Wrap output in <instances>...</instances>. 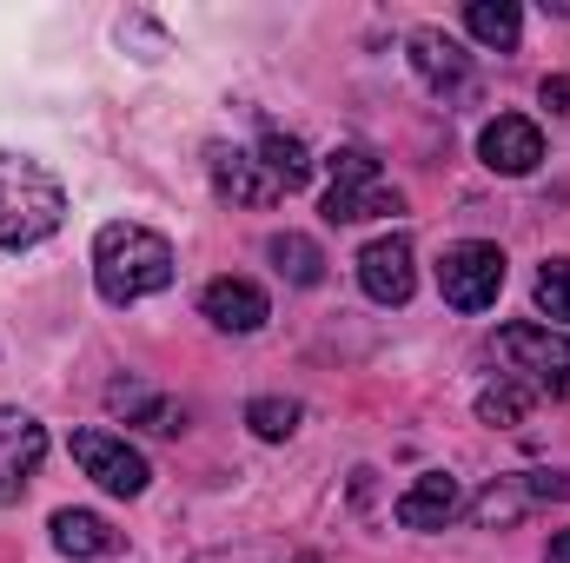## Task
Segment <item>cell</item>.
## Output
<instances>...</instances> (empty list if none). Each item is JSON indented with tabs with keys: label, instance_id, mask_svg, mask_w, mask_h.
I'll use <instances>...</instances> for the list:
<instances>
[{
	"label": "cell",
	"instance_id": "obj_2",
	"mask_svg": "<svg viewBox=\"0 0 570 563\" xmlns=\"http://www.w3.org/2000/svg\"><path fill=\"white\" fill-rule=\"evenodd\" d=\"M60 219H67V186L27 152H0V253L53 239Z\"/></svg>",
	"mask_w": 570,
	"mask_h": 563
},
{
	"label": "cell",
	"instance_id": "obj_18",
	"mask_svg": "<svg viewBox=\"0 0 570 563\" xmlns=\"http://www.w3.org/2000/svg\"><path fill=\"white\" fill-rule=\"evenodd\" d=\"M107 405H114V412H134L146 431H179V424H186V412H179V405H166V398H146L140 385H114V392H107Z\"/></svg>",
	"mask_w": 570,
	"mask_h": 563
},
{
	"label": "cell",
	"instance_id": "obj_25",
	"mask_svg": "<svg viewBox=\"0 0 570 563\" xmlns=\"http://www.w3.org/2000/svg\"><path fill=\"white\" fill-rule=\"evenodd\" d=\"M544 563H570V524L551 537V551H544Z\"/></svg>",
	"mask_w": 570,
	"mask_h": 563
},
{
	"label": "cell",
	"instance_id": "obj_11",
	"mask_svg": "<svg viewBox=\"0 0 570 563\" xmlns=\"http://www.w3.org/2000/svg\"><path fill=\"white\" fill-rule=\"evenodd\" d=\"M405 47H412V73L425 80L431 93H458V87H471V53H464L444 27H419Z\"/></svg>",
	"mask_w": 570,
	"mask_h": 563
},
{
	"label": "cell",
	"instance_id": "obj_17",
	"mask_svg": "<svg viewBox=\"0 0 570 563\" xmlns=\"http://www.w3.org/2000/svg\"><path fill=\"white\" fill-rule=\"evenodd\" d=\"M266 259H273L279 279H292V285L325 279V253H318V239H305V233H273V239H266Z\"/></svg>",
	"mask_w": 570,
	"mask_h": 563
},
{
	"label": "cell",
	"instance_id": "obj_4",
	"mask_svg": "<svg viewBox=\"0 0 570 563\" xmlns=\"http://www.w3.org/2000/svg\"><path fill=\"white\" fill-rule=\"evenodd\" d=\"M498 352L511 358V378L518 385L570 398V338L564 332H551V325H504L498 332Z\"/></svg>",
	"mask_w": 570,
	"mask_h": 563
},
{
	"label": "cell",
	"instance_id": "obj_24",
	"mask_svg": "<svg viewBox=\"0 0 570 563\" xmlns=\"http://www.w3.org/2000/svg\"><path fill=\"white\" fill-rule=\"evenodd\" d=\"M544 107H551V113H570V73L544 80Z\"/></svg>",
	"mask_w": 570,
	"mask_h": 563
},
{
	"label": "cell",
	"instance_id": "obj_5",
	"mask_svg": "<svg viewBox=\"0 0 570 563\" xmlns=\"http://www.w3.org/2000/svg\"><path fill=\"white\" fill-rule=\"evenodd\" d=\"M438 292H444V305H458V312L498 305V292H504V253H498L491 239H458V246H444V259H438Z\"/></svg>",
	"mask_w": 570,
	"mask_h": 563
},
{
	"label": "cell",
	"instance_id": "obj_16",
	"mask_svg": "<svg viewBox=\"0 0 570 563\" xmlns=\"http://www.w3.org/2000/svg\"><path fill=\"white\" fill-rule=\"evenodd\" d=\"M464 27H471V40L511 53L518 33H524V13H518V0H471V7H464Z\"/></svg>",
	"mask_w": 570,
	"mask_h": 563
},
{
	"label": "cell",
	"instance_id": "obj_19",
	"mask_svg": "<svg viewBox=\"0 0 570 563\" xmlns=\"http://www.w3.org/2000/svg\"><path fill=\"white\" fill-rule=\"evenodd\" d=\"M298 418H305V412H298L292 398H253V405H246L253 437H266V444H285V437L298 431Z\"/></svg>",
	"mask_w": 570,
	"mask_h": 563
},
{
	"label": "cell",
	"instance_id": "obj_22",
	"mask_svg": "<svg viewBox=\"0 0 570 563\" xmlns=\"http://www.w3.org/2000/svg\"><path fill=\"white\" fill-rule=\"evenodd\" d=\"M524 504H531V484H504V491L491 484V491L478 497V517H484V524H511Z\"/></svg>",
	"mask_w": 570,
	"mask_h": 563
},
{
	"label": "cell",
	"instance_id": "obj_6",
	"mask_svg": "<svg viewBox=\"0 0 570 563\" xmlns=\"http://www.w3.org/2000/svg\"><path fill=\"white\" fill-rule=\"evenodd\" d=\"M73 464H80L100 491H114V497H140L146 484H153L146 457L127 437H114V431H73Z\"/></svg>",
	"mask_w": 570,
	"mask_h": 563
},
{
	"label": "cell",
	"instance_id": "obj_23",
	"mask_svg": "<svg viewBox=\"0 0 570 563\" xmlns=\"http://www.w3.org/2000/svg\"><path fill=\"white\" fill-rule=\"evenodd\" d=\"M120 40H140L146 60H159V53H166V33H159V27H146V20H120Z\"/></svg>",
	"mask_w": 570,
	"mask_h": 563
},
{
	"label": "cell",
	"instance_id": "obj_9",
	"mask_svg": "<svg viewBox=\"0 0 570 563\" xmlns=\"http://www.w3.org/2000/svg\"><path fill=\"white\" fill-rule=\"evenodd\" d=\"M478 159H484L491 172H504V179L538 172V159H544V134H538V120H524V113H498V120L478 134Z\"/></svg>",
	"mask_w": 570,
	"mask_h": 563
},
{
	"label": "cell",
	"instance_id": "obj_21",
	"mask_svg": "<svg viewBox=\"0 0 570 563\" xmlns=\"http://www.w3.org/2000/svg\"><path fill=\"white\" fill-rule=\"evenodd\" d=\"M524 405H531V385L504 378V385H491V392L478 398V418L484 424H524Z\"/></svg>",
	"mask_w": 570,
	"mask_h": 563
},
{
	"label": "cell",
	"instance_id": "obj_10",
	"mask_svg": "<svg viewBox=\"0 0 570 563\" xmlns=\"http://www.w3.org/2000/svg\"><path fill=\"white\" fill-rule=\"evenodd\" d=\"M464 511V484L451 477V471H425L412 491H399V504H392V517L405 524V531H444L451 517Z\"/></svg>",
	"mask_w": 570,
	"mask_h": 563
},
{
	"label": "cell",
	"instance_id": "obj_14",
	"mask_svg": "<svg viewBox=\"0 0 570 563\" xmlns=\"http://www.w3.org/2000/svg\"><path fill=\"white\" fill-rule=\"evenodd\" d=\"M213 186L233 206H273V199H285L279 186L266 179V166L253 152H239V146H213Z\"/></svg>",
	"mask_w": 570,
	"mask_h": 563
},
{
	"label": "cell",
	"instance_id": "obj_12",
	"mask_svg": "<svg viewBox=\"0 0 570 563\" xmlns=\"http://www.w3.org/2000/svg\"><path fill=\"white\" fill-rule=\"evenodd\" d=\"M199 312H206L219 332H259V325L273 318V298L253 279H213L199 292Z\"/></svg>",
	"mask_w": 570,
	"mask_h": 563
},
{
	"label": "cell",
	"instance_id": "obj_7",
	"mask_svg": "<svg viewBox=\"0 0 570 563\" xmlns=\"http://www.w3.org/2000/svg\"><path fill=\"white\" fill-rule=\"evenodd\" d=\"M40 457H47V424L13 412V405H0V504H20L27 497Z\"/></svg>",
	"mask_w": 570,
	"mask_h": 563
},
{
	"label": "cell",
	"instance_id": "obj_8",
	"mask_svg": "<svg viewBox=\"0 0 570 563\" xmlns=\"http://www.w3.org/2000/svg\"><path fill=\"white\" fill-rule=\"evenodd\" d=\"M358 285H365V298H379V305H405V298H412V285H419L412 239H405V233L372 239V246L358 253Z\"/></svg>",
	"mask_w": 570,
	"mask_h": 563
},
{
	"label": "cell",
	"instance_id": "obj_26",
	"mask_svg": "<svg viewBox=\"0 0 570 563\" xmlns=\"http://www.w3.org/2000/svg\"><path fill=\"white\" fill-rule=\"evenodd\" d=\"M292 563H318V557H292Z\"/></svg>",
	"mask_w": 570,
	"mask_h": 563
},
{
	"label": "cell",
	"instance_id": "obj_20",
	"mask_svg": "<svg viewBox=\"0 0 570 563\" xmlns=\"http://www.w3.org/2000/svg\"><path fill=\"white\" fill-rule=\"evenodd\" d=\"M531 292H538V312H544V318L570 325V259H544Z\"/></svg>",
	"mask_w": 570,
	"mask_h": 563
},
{
	"label": "cell",
	"instance_id": "obj_3",
	"mask_svg": "<svg viewBox=\"0 0 570 563\" xmlns=\"http://www.w3.org/2000/svg\"><path fill=\"white\" fill-rule=\"evenodd\" d=\"M332 186H325V226H358V219H392V213H405V199L379 179V159L365 152V146H338L332 159Z\"/></svg>",
	"mask_w": 570,
	"mask_h": 563
},
{
	"label": "cell",
	"instance_id": "obj_15",
	"mask_svg": "<svg viewBox=\"0 0 570 563\" xmlns=\"http://www.w3.org/2000/svg\"><path fill=\"white\" fill-rule=\"evenodd\" d=\"M259 166H266V179L279 186V192H298V186H312V172H318V159L305 152V140H292L279 127H266L259 134V152H253Z\"/></svg>",
	"mask_w": 570,
	"mask_h": 563
},
{
	"label": "cell",
	"instance_id": "obj_1",
	"mask_svg": "<svg viewBox=\"0 0 570 563\" xmlns=\"http://www.w3.org/2000/svg\"><path fill=\"white\" fill-rule=\"evenodd\" d=\"M94 285L107 305H140V298L173 285V246L153 226L114 219L94 233Z\"/></svg>",
	"mask_w": 570,
	"mask_h": 563
},
{
	"label": "cell",
	"instance_id": "obj_13",
	"mask_svg": "<svg viewBox=\"0 0 570 563\" xmlns=\"http://www.w3.org/2000/svg\"><path fill=\"white\" fill-rule=\"evenodd\" d=\"M53 551L60 557H73V563H94V557H120V531L100 517V511H53Z\"/></svg>",
	"mask_w": 570,
	"mask_h": 563
}]
</instances>
